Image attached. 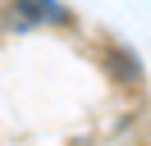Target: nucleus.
I'll return each mask as SVG.
<instances>
[{
    "mask_svg": "<svg viewBox=\"0 0 151 146\" xmlns=\"http://www.w3.org/2000/svg\"><path fill=\"white\" fill-rule=\"evenodd\" d=\"M64 5H55V0H19V23H64Z\"/></svg>",
    "mask_w": 151,
    "mask_h": 146,
    "instance_id": "1",
    "label": "nucleus"
},
{
    "mask_svg": "<svg viewBox=\"0 0 151 146\" xmlns=\"http://www.w3.org/2000/svg\"><path fill=\"white\" fill-rule=\"evenodd\" d=\"M105 64L114 69V78H119V82H137V59H133V55H124L119 46H110V50H105Z\"/></svg>",
    "mask_w": 151,
    "mask_h": 146,
    "instance_id": "2",
    "label": "nucleus"
},
{
    "mask_svg": "<svg viewBox=\"0 0 151 146\" xmlns=\"http://www.w3.org/2000/svg\"><path fill=\"white\" fill-rule=\"evenodd\" d=\"M0 32H5V27H0Z\"/></svg>",
    "mask_w": 151,
    "mask_h": 146,
    "instance_id": "3",
    "label": "nucleus"
}]
</instances>
